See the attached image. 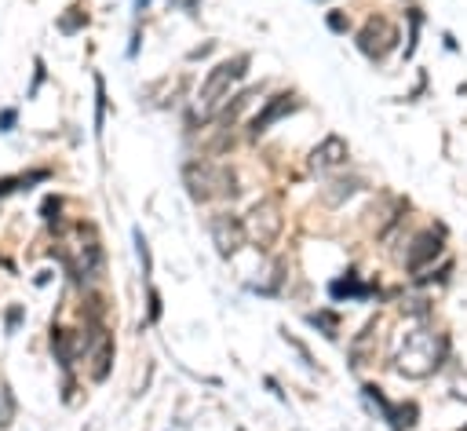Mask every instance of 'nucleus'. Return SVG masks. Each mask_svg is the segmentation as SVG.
I'll return each mask as SVG.
<instances>
[{"mask_svg":"<svg viewBox=\"0 0 467 431\" xmlns=\"http://www.w3.org/2000/svg\"><path fill=\"white\" fill-rule=\"evenodd\" d=\"M11 124H15V110H4L0 113V131H11Z\"/></svg>","mask_w":467,"mask_h":431,"instance_id":"4468645a","label":"nucleus"},{"mask_svg":"<svg viewBox=\"0 0 467 431\" xmlns=\"http://www.w3.org/2000/svg\"><path fill=\"white\" fill-rule=\"evenodd\" d=\"M109 362H113V340L109 332H95V343H91V380H106L109 376Z\"/></svg>","mask_w":467,"mask_h":431,"instance_id":"9d476101","label":"nucleus"},{"mask_svg":"<svg viewBox=\"0 0 467 431\" xmlns=\"http://www.w3.org/2000/svg\"><path fill=\"white\" fill-rule=\"evenodd\" d=\"M354 190H358V183H354V179H347V183L339 179V183H332V190H325V201H328V205H339V201H343V197H350Z\"/></svg>","mask_w":467,"mask_h":431,"instance_id":"f8f14e48","label":"nucleus"},{"mask_svg":"<svg viewBox=\"0 0 467 431\" xmlns=\"http://www.w3.org/2000/svg\"><path fill=\"white\" fill-rule=\"evenodd\" d=\"M347 157H350L347 139H343V135H325V139L310 150V168H314V172H336L339 164H347Z\"/></svg>","mask_w":467,"mask_h":431,"instance_id":"0eeeda50","label":"nucleus"},{"mask_svg":"<svg viewBox=\"0 0 467 431\" xmlns=\"http://www.w3.org/2000/svg\"><path fill=\"white\" fill-rule=\"evenodd\" d=\"M372 340H376V321H368V325L354 336V343H350V362H354V365H365V358L372 354Z\"/></svg>","mask_w":467,"mask_h":431,"instance_id":"9b49d317","label":"nucleus"},{"mask_svg":"<svg viewBox=\"0 0 467 431\" xmlns=\"http://www.w3.org/2000/svg\"><path fill=\"white\" fill-rule=\"evenodd\" d=\"M244 62H248V58H234V62H219V66L208 69V77H204V84H201V95H197L201 113H212V110L219 106V99L230 91V84L244 77Z\"/></svg>","mask_w":467,"mask_h":431,"instance_id":"20e7f679","label":"nucleus"},{"mask_svg":"<svg viewBox=\"0 0 467 431\" xmlns=\"http://www.w3.org/2000/svg\"><path fill=\"white\" fill-rule=\"evenodd\" d=\"M84 22H88V15H84L80 7H69V15H62V18H58V29H62V33H77Z\"/></svg>","mask_w":467,"mask_h":431,"instance_id":"ddd939ff","label":"nucleus"},{"mask_svg":"<svg viewBox=\"0 0 467 431\" xmlns=\"http://www.w3.org/2000/svg\"><path fill=\"white\" fill-rule=\"evenodd\" d=\"M296 106H299V102H296V95H288V91H281V95L266 99V106H263V110L252 117V135H263L270 124H277L281 117H288Z\"/></svg>","mask_w":467,"mask_h":431,"instance_id":"6e6552de","label":"nucleus"},{"mask_svg":"<svg viewBox=\"0 0 467 431\" xmlns=\"http://www.w3.org/2000/svg\"><path fill=\"white\" fill-rule=\"evenodd\" d=\"M398 44V29L387 22V18H368L358 33V47L368 55V58H383L390 47Z\"/></svg>","mask_w":467,"mask_h":431,"instance_id":"39448f33","label":"nucleus"},{"mask_svg":"<svg viewBox=\"0 0 467 431\" xmlns=\"http://www.w3.org/2000/svg\"><path fill=\"white\" fill-rule=\"evenodd\" d=\"M241 226H244V241H252V245L263 248V252L274 248L277 237H281V226H285L277 201H255V205L248 208V216L241 219Z\"/></svg>","mask_w":467,"mask_h":431,"instance_id":"7ed1b4c3","label":"nucleus"},{"mask_svg":"<svg viewBox=\"0 0 467 431\" xmlns=\"http://www.w3.org/2000/svg\"><path fill=\"white\" fill-rule=\"evenodd\" d=\"M438 252H441V237H438L434 230H423V234L412 237V245H409V252H405V267H409V270H423Z\"/></svg>","mask_w":467,"mask_h":431,"instance_id":"1a4fd4ad","label":"nucleus"},{"mask_svg":"<svg viewBox=\"0 0 467 431\" xmlns=\"http://www.w3.org/2000/svg\"><path fill=\"white\" fill-rule=\"evenodd\" d=\"M441 354H445V340L441 332H431V329H412L394 358V369L409 380H423L431 376L438 365H441Z\"/></svg>","mask_w":467,"mask_h":431,"instance_id":"f257e3e1","label":"nucleus"},{"mask_svg":"<svg viewBox=\"0 0 467 431\" xmlns=\"http://www.w3.org/2000/svg\"><path fill=\"white\" fill-rule=\"evenodd\" d=\"M182 183L193 201H212V197H237V175L223 164L193 161L182 168Z\"/></svg>","mask_w":467,"mask_h":431,"instance_id":"f03ea898","label":"nucleus"},{"mask_svg":"<svg viewBox=\"0 0 467 431\" xmlns=\"http://www.w3.org/2000/svg\"><path fill=\"white\" fill-rule=\"evenodd\" d=\"M208 230H212V241H215L219 256H237V248L244 245V226H241V219H237V216H230V212L212 216Z\"/></svg>","mask_w":467,"mask_h":431,"instance_id":"423d86ee","label":"nucleus"}]
</instances>
